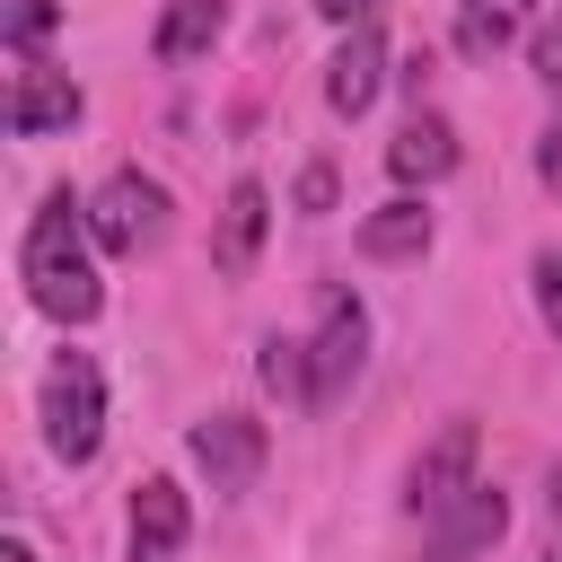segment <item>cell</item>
<instances>
[{
  "label": "cell",
  "instance_id": "obj_1",
  "mask_svg": "<svg viewBox=\"0 0 562 562\" xmlns=\"http://www.w3.org/2000/svg\"><path fill=\"white\" fill-rule=\"evenodd\" d=\"M88 202L70 193H44L35 220H26V246H18V272H26V299L53 316V325H88L105 307V281H97V255H88Z\"/></svg>",
  "mask_w": 562,
  "mask_h": 562
},
{
  "label": "cell",
  "instance_id": "obj_2",
  "mask_svg": "<svg viewBox=\"0 0 562 562\" xmlns=\"http://www.w3.org/2000/svg\"><path fill=\"white\" fill-rule=\"evenodd\" d=\"M97 439H105V378H97L88 351H61L44 369V448L61 465H88Z\"/></svg>",
  "mask_w": 562,
  "mask_h": 562
},
{
  "label": "cell",
  "instance_id": "obj_3",
  "mask_svg": "<svg viewBox=\"0 0 562 562\" xmlns=\"http://www.w3.org/2000/svg\"><path fill=\"white\" fill-rule=\"evenodd\" d=\"M88 237L105 255H149L167 237V184L140 176V167H114L97 193H88Z\"/></svg>",
  "mask_w": 562,
  "mask_h": 562
},
{
  "label": "cell",
  "instance_id": "obj_4",
  "mask_svg": "<svg viewBox=\"0 0 562 562\" xmlns=\"http://www.w3.org/2000/svg\"><path fill=\"white\" fill-rule=\"evenodd\" d=\"M307 360H316V413L360 378V360H369V307L351 299V290H325L316 299V334H307Z\"/></svg>",
  "mask_w": 562,
  "mask_h": 562
},
{
  "label": "cell",
  "instance_id": "obj_5",
  "mask_svg": "<svg viewBox=\"0 0 562 562\" xmlns=\"http://www.w3.org/2000/svg\"><path fill=\"white\" fill-rule=\"evenodd\" d=\"M184 448H193V465L211 474V492H255V474H263V457H272V439H263L255 413H202Z\"/></svg>",
  "mask_w": 562,
  "mask_h": 562
},
{
  "label": "cell",
  "instance_id": "obj_6",
  "mask_svg": "<svg viewBox=\"0 0 562 562\" xmlns=\"http://www.w3.org/2000/svg\"><path fill=\"white\" fill-rule=\"evenodd\" d=\"M79 114H88L79 79H70V70H53L44 53L9 70V140H44V132H70Z\"/></svg>",
  "mask_w": 562,
  "mask_h": 562
},
{
  "label": "cell",
  "instance_id": "obj_7",
  "mask_svg": "<svg viewBox=\"0 0 562 562\" xmlns=\"http://www.w3.org/2000/svg\"><path fill=\"white\" fill-rule=\"evenodd\" d=\"M465 492H474V422H448V430L413 457V474H404V509H413V518H448Z\"/></svg>",
  "mask_w": 562,
  "mask_h": 562
},
{
  "label": "cell",
  "instance_id": "obj_8",
  "mask_svg": "<svg viewBox=\"0 0 562 562\" xmlns=\"http://www.w3.org/2000/svg\"><path fill=\"white\" fill-rule=\"evenodd\" d=\"M184 536H193V501H184V483H176V474H149V483L132 492V562H176Z\"/></svg>",
  "mask_w": 562,
  "mask_h": 562
},
{
  "label": "cell",
  "instance_id": "obj_9",
  "mask_svg": "<svg viewBox=\"0 0 562 562\" xmlns=\"http://www.w3.org/2000/svg\"><path fill=\"white\" fill-rule=\"evenodd\" d=\"M263 228H272V193H263L255 176H237V184H228V202H220L211 263H220L228 281H246V272H255V255H263Z\"/></svg>",
  "mask_w": 562,
  "mask_h": 562
},
{
  "label": "cell",
  "instance_id": "obj_10",
  "mask_svg": "<svg viewBox=\"0 0 562 562\" xmlns=\"http://www.w3.org/2000/svg\"><path fill=\"white\" fill-rule=\"evenodd\" d=\"M378 88H386V35H378V26H351L342 53L325 61V105H334V114H369Z\"/></svg>",
  "mask_w": 562,
  "mask_h": 562
},
{
  "label": "cell",
  "instance_id": "obj_11",
  "mask_svg": "<svg viewBox=\"0 0 562 562\" xmlns=\"http://www.w3.org/2000/svg\"><path fill=\"white\" fill-rule=\"evenodd\" d=\"M448 167H457V123L430 114V105H413V123L386 140V176L395 184H439Z\"/></svg>",
  "mask_w": 562,
  "mask_h": 562
},
{
  "label": "cell",
  "instance_id": "obj_12",
  "mask_svg": "<svg viewBox=\"0 0 562 562\" xmlns=\"http://www.w3.org/2000/svg\"><path fill=\"white\" fill-rule=\"evenodd\" d=\"M501 527H509V492H492V483H474L448 518H439V536H430V562H474V553H492L501 544Z\"/></svg>",
  "mask_w": 562,
  "mask_h": 562
},
{
  "label": "cell",
  "instance_id": "obj_13",
  "mask_svg": "<svg viewBox=\"0 0 562 562\" xmlns=\"http://www.w3.org/2000/svg\"><path fill=\"white\" fill-rule=\"evenodd\" d=\"M220 35H228V0H167V18H158V35H149V53H158L167 70H184V61H202Z\"/></svg>",
  "mask_w": 562,
  "mask_h": 562
},
{
  "label": "cell",
  "instance_id": "obj_14",
  "mask_svg": "<svg viewBox=\"0 0 562 562\" xmlns=\"http://www.w3.org/2000/svg\"><path fill=\"white\" fill-rule=\"evenodd\" d=\"M360 255H369V263H413V255H430V211H422L413 193L378 202V211L360 220Z\"/></svg>",
  "mask_w": 562,
  "mask_h": 562
},
{
  "label": "cell",
  "instance_id": "obj_15",
  "mask_svg": "<svg viewBox=\"0 0 562 562\" xmlns=\"http://www.w3.org/2000/svg\"><path fill=\"white\" fill-rule=\"evenodd\" d=\"M255 369H263V386H272L281 404H307V413H316V360H307V342H290V334H272Z\"/></svg>",
  "mask_w": 562,
  "mask_h": 562
},
{
  "label": "cell",
  "instance_id": "obj_16",
  "mask_svg": "<svg viewBox=\"0 0 562 562\" xmlns=\"http://www.w3.org/2000/svg\"><path fill=\"white\" fill-rule=\"evenodd\" d=\"M501 44H509V0H457V53L492 61Z\"/></svg>",
  "mask_w": 562,
  "mask_h": 562
},
{
  "label": "cell",
  "instance_id": "obj_17",
  "mask_svg": "<svg viewBox=\"0 0 562 562\" xmlns=\"http://www.w3.org/2000/svg\"><path fill=\"white\" fill-rule=\"evenodd\" d=\"M53 18H61L53 0H0V35H9V53H18V61H35V44L53 35Z\"/></svg>",
  "mask_w": 562,
  "mask_h": 562
},
{
  "label": "cell",
  "instance_id": "obj_18",
  "mask_svg": "<svg viewBox=\"0 0 562 562\" xmlns=\"http://www.w3.org/2000/svg\"><path fill=\"white\" fill-rule=\"evenodd\" d=\"M536 316H544V334H562V246L536 255Z\"/></svg>",
  "mask_w": 562,
  "mask_h": 562
},
{
  "label": "cell",
  "instance_id": "obj_19",
  "mask_svg": "<svg viewBox=\"0 0 562 562\" xmlns=\"http://www.w3.org/2000/svg\"><path fill=\"white\" fill-rule=\"evenodd\" d=\"M527 61H536V79H553V88H562V9H553V18L536 26V44H527Z\"/></svg>",
  "mask_w": 562,
  "mask_h": 562
},
{
  "label": "cell",
  "instance_id": "obj_20",
  "mask_svg": "<svg viewBox=\"0 0 562 562\" xmlns=\"http://www.w3.org/2000/svg\"><path fill=\"white\" fill-rule=\"evenodd\" d=\"M299 211H307V220L334 211V167H307V176H299Z\"/></svg>",
  "mask_w": 562,
  "mask_h": 562
},
{
  "label": "cell",
  "instance_id": "obj_21",
  "mask_svg": "<svg viewBox=\"0 0 562 562\" xmlns=\"http://www.w3.org/2000/svg\"><path fill=\"white\" fill-rule=\"evenodd\" d=\"M378 9H386V0H316V18H334L342 35H351V26H378Z\"/></svg>",
  "mask_w": 562,
  "mask_h": 562
},
{
  "label": "cell",
  "instance_id": "obj_22",
  "mask_svg": "<svg viewBox=\"0 0 562 562\" xmlns=\"http://www.w3.org/2000/svg\"><path fill=\"white\" fill-rule=\"evenodd\" d=\"M536 176L562 193V114H553V123H544V140H536Z\"/></svg>",
  "mask_w": 562,
  "mask_h": 562
},
{
  "label": "cell",
  "instance_id": "obj_23",
  "mask_svg": "<svg viewBox=\"0 0 562 562\" xmlns=\"http://www.w3.org/2000/svg\"><path fill=\"white\" fill-rule=\"evenodd\" d=\"M544 509H553V518H562V465H553V474H544Z\"/></svg>",
  "mask_w": 562,
  "mask_h": 562
},
{
  "label": "cell",
  "instance_id": "obj_24",
  "mask_svg": "<svg viewBox=\"0 0 562 562\" xmlns=\"http://www.w3.org/2000/svg\"><path fill=\"white\" fill-rule=\"evenodd\" d=\"M0 562H35V553H26V544H18V536H9V544H0Z\"/></svg>",
  "mask_w": 562,
  "mask_h": 562
},
{
  "label": "cell",
  "instance_id": "obj_25",
  "mask_svg": "<svg viewBox=\"0 0 562 562\" xmlns=\"http://www.w3.org/2000/svg\"><path fill=\"white\" fill-rule=\"evenodd\" d=\"M536 562H562V544H553V553H536Z\"/></svg>",
  "mask_w": 562,
  "mask_h": 562
}]
</instances>
